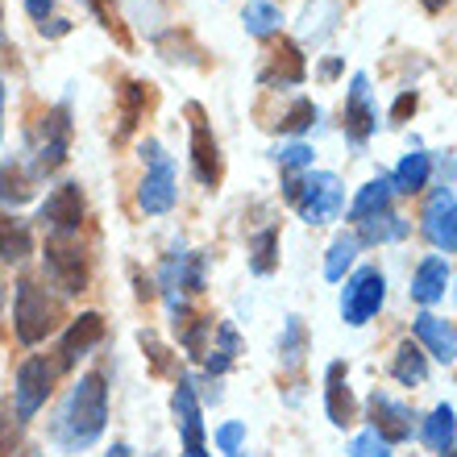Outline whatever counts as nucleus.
Masks as SVG:
<instances>
[{
  "instance_id": "f257e3e1",
  "label": "nucleus",
  "mask_w": 457,
  "mask_h": 457,
  "mask_svg": "<svg viewBox=\"0 0 457 457\" xmlns=\"http://www.w3.org/2000/svg\"><path fill=\"white\" fill-rule=\"evenodd\" d=\"M104 424H109V386H104V374L92 370L71 386L54 420V436L62 449H87L92 441H100Z\"/></svg>"
},
{
  "instance_id": "f03ea898",
  "label": "nucleus",
  "mask_w": 457,
  "mask_h": 457,
  "mask_svg": "<svg viewBox=\"0 0 457 457\" xmlns=\"http://www.w3.org/2000/svg\"><path fill=\"white\" fill-rule=\"evenodd\" d=\"M62 320V308L54 295H46V287H37L34 278H21L17 283V295H12V328H17V341L21 345H37L46 341Z\"/></svg>"
},
{
  "instance_id": "7ed1b4c3",
  "label": "nucleus",
  "mask_w": 457,
  "mask_h": 457,
  "mask_svg": "<svg viewBox=\"0 0 457 457\" xmlns=\"http://www.w3.org/2000/svg\"><path fill=\"white\" fill-rule=\"evenodd\" d=\"M142 158H145V179L137 187V208H142L145 217H162V212L175 208V195H179L175 167H170V158L158 137H145L142 142Z\"/></svg>"
},
{
  "instance_id": "20e7f679",
  "label": "nucleus",
  "mask_w": 457,
  "mask_h": 457,
  "mask_svg": "<svg viewBox=\"0 0 457 457\" xmlns=\"http://www.w3.org/2000/svg\"><path fill=\"white\" fill-rule=\"evenodd\" d=\"M183 112H187V150H192V170H195V179L217 192L220 179H225V158H220L217 133H212V125H208L204 104L187 100V104H183Z\"/></svg>"
},
{
  "instance_id": "39448f33",
  "label": "nucleus",
  "mask_w": 457,
  "mask_h": 457,
  "mask_svg": "<svg viewBox=\"0 0 457 457\" xmlns=\"http://www.w3.org/2000/svg\"><path fill=\"white\" fill-rule=\"evenodd\" d=\"M291 204L308 225H328L345 208V187L333 170H308V175H300V192Z\"/></svg>"
},
{
  "instance_id": "423d86ee",
  "label": "nucleus",
  "mask_w": 457,
  "mask_h": 457,
  "mask_svg": "<svg viewBox=\"0 0 457 457\" xmlns=\"http://www.w3.org/2000/svg\"><path fill=\"white\" fill-rule=\"evenodd\" d=\"M386 300V278L378 266H361L345 278V291H341V320L349 328L370 325V316H378Z\"/></svg>"
},
{
  "instance_id": "0eeeda50",
  "label": "nucleus",
  "mask_w": 457,
  "mask_h": 457,
  "mask_svg": "<svg viewBox=\"0 0 457 457\" xmlns=\"http://www.w3.org/2000/svg\"><path fill=\"white\" fill-rule=\"evenodd\" d=\"M54 374L59 366L46 358H25L21 370H17V386H12V411H17V420H34L37 411L46 408L50 391H54Z\"/></svg>"
},
{
  "instance_id": "6e6552de",
  "label": "nucleus",
  "mask_w": 457,
  "mask_h": 457,
  "mask_svg": "<svg viewBox=\"0 0 457 457\" xmlns=\"http://www.w3.org/2000/svg\"><path fill=\"white\" fill-rule=\"evenodd\" d=\"M42 266H46V278L62 295H79L87 291V258L79 245L62 237H50L46 241V253H42Z\"/></svg>"
},
{
  "instance_id": "1a4fd4ad",
  "label": "nucleus",
  "mask_w": 457,
  "mask_h": 457,
  "mask_svg": "<svg viewBox=\"0 0 457 457\" xmlns=\"http://www.w3.org/2000/svg\"><path fill=\"white\" fill-rule=\"evenodd\" d=\"M67 150H71V109H67V104H54V109L42 117V142H37L34 175H54V170L67 162Z\"/></svg>"
},
{
  "instance_id": "9d476101",
  "label": "nucleus",
  "mask_w": 457,
  "mask_h": 457,
  "mask_svg": "<svg viewBox=\"0 0 457 457\" xmlns=\"http://www.w3.org/2000/svg\"><path fill=\"white\" fill-rule=\"evenodd\" d=\"M37 220L50 228V237L67 241L71 233H79V225H84V192H79V183H59V187L46 195Z\"/></svg>"
},
{
  "instance_id": "9b49d317",
  "label": "nucleus",
  "mask_w": 457,
  "mask_h": 457,
  "mask_svg": "<svg viewBox=\"0 0 457 457\" xmlns=\"http://www.w3.org/2000/svg\"><path fill=\"white\" fill-rule=\"evenodd\" d=\"M308 79V62H303L300 42L291 37H278L275 46L266 50V62L258 71V84L262 87H300Z\"/></svg>"
},
{
  "instance_id": "f8f14e48",
  "label": "nucleus",
  "mask_w": 457,
  "mask_h": 457,
  "mask_svg": "<svg viewBox=\"0 0 457 457\" xmlns=\"http://www.w3.org/2000/svg\"><path fill=\"white\" fill-rule=\"evenodd\" d=\"M170 408H175V424H179V433H183V457H208L204 453V411H200V399H195V386L187 374H179Z\"/></svg>"
},
{
  "instance_id": "ddd939ff",
  "label": "nucleus",
  "mask_w": 457,
  "mask_h": 457,
  "mask_svg": "<svg viewBox=\"0 0 457 457\" xmlns=\"http://www.w3.org/2000/svg\"><path fill=\"white\" fill-rule=\"evenodd\" d=\"M345 137L353 145H361L366 137H370L374 129H378V112H374L370 104V75L358 71L353 79H349V96H345Z\"/></svg>"
},
{
  "instance_id": "4468645a",
  "label": "nucleus",
  "mask_w": 457,
  "mask_h": 457,
  "mask_svg": "<svg viewBox=\"0 0 457 457\" xmlns=\"http://www.w3.org/2000/svg\"><path fill=\"white\" fill-rule=\"evenodd\" d=\"M366 416H370V433L383 436L386 445H399V441L411 436V411L403 403H395L391 395H383V391H374L366 399Z\"/></svg>"
},
{
  "instance_id": "2eb2a0df",
  "label": "nucleus",
  "mask_w": 457,
  "mask_h": 457,
  "mask_svg": "<svg viewBox=\"0 0 457 457\" xmlns=\"http://www.w3.org/2000/svg\"><path fill=\"white\" fill-rule=\"evenodd\" d=\"M424 237L433 241L436 250H445V253L457 250V204H453V187H441V192L428 200V208H424Z\"/></svg>"
},
{
  "instance_id": "dca6fc26",
  "label": "nucleus",
  "mask_w": 457,
  "mask_h": 457,
  "mask_svg": "<svg viewBox=\"0 0 457 457\" xmlns=\"http://www.w3.org/2000/svg\"><path fill=\"white\" fill-rule=\"evenodd\" d=\"M104 341V316L100 312H79L71 320V328L62 333V345H59V370H71L75 361L84 358L92 345Z\"/></svg>"
},
{
  "instance_id": "f3484780",
  "label": "nucleus",
  "mask_w": 457,
  "mask_h": 457,
  "mask_svg": "<svg viewBox=\"0 0 457 457\" xmlns=\"http://www.w3.org/2000/svg\"><path fill=\"white\" fill-rule=\"evenodd\" d=\"M325 408H328V420L337 428H349L358 420V399L349 391V374H345V361H333L325 374Z\"/></svg>"
},
{
  "instance_id": "a211bd4d",
  "label": "nucleus",
  "mask_w": 457,
  "mask_h": 457,
  "mask_svg": "<svg viewBox=\"0 0 457 457\" xmlns=\"http://www.w3.org/2000/svg\"><path fill=\"white\" fill-rule=\"evenodd\" d=\"M145 104H150V84H142V79H120V87H117V133H112L117 145L142 125Z\"/></svg>"
},
{
  "instance_id": "6ab92c4d",
  "label": "nucleus",
  "mask_w": 457,
  "mask_h": 457,
  "mask_svg": "<svg viewBox=\"0 0 457 457\" xmlns=\"http://www.w3.org/2000/svg\"><path fill=\"white\" fill-rule=\"evenodd\" d=\"M411 328H416V345H424L436 361L453 366V358H457V337H453V325H449V320H441V316H433V312H420Z\"/></svg>"
},
{
  "instance_id": "aec40b11",
  "label": "nucleus",
  "mask_w": 457,
  "mask_h": 457,
  "mask_svg": "<svg viewBox=\"0 0 457 457\" xmlns=\"http://www.w3.org/2000/svg\"><path fill=\"white\" fill-rule=\"evenodd\" d=\"M449 278H453V270H449L445 258H424V262L416 266V278H411V300L424 303V308L436 300H445Z\"/></svg>"
},
{
  "instance_id": "412c9836",
  "label": "nucleus",
  "mask_w": 457,
  "mask_h": 457,
  "mask_svg": "<svg viewBox=\"0 0 457 457\" xmlns=\"http://www.w3.org/2000/svg\"><path fill=\"white\" fill-rule=\"evenodd\" d=\"M391 195H395V192H391V179H386V175L370 179L366 187H358V195H353V204H349V220H353V225H361V220L391 212Z\"/></svg>"
},
{
  "instance_id": "4be33fe9",
  "label": "nucleus",
  "mask_w": 457,
  "mask_h": 457,
  "mask_svg": "<svg viewBox=\"0 0 457 457\" xmlns=\"http://www.w3.org/2000/svg\"><path fill=\"white\" fill-rule=\"evenodd\" d=\"M34 200V170L21 167L17 158H9L0 167V204L4 208H21Z\"/></svg>"
},
{
  "instance_id": "5701e85b",
  "label": "nucleus",
  "mask_w": 457,
  "mask_h": 457,
  "mask_svg": "<svg viewBox=\"0 0 457 457\" xmlns=\"http://www.w3.org/2000/svg\"><path fill=\"white\" fill-rule=\"evenodd\" d=\"M428 170H433V158L416 150V154H403V162L395 167V175H386L391 179V192L399 195H416L428 187Z\"/></svg>"
},
{
  "instance_id": "b1692460",
  "label": "nucleus",
  "mask_w": 457,
  "mask_h": 457,
  "mask_svg": "<svg viewBox=\"0 0 457 457\" xmlns=\"http://www.w3.org/2000/svg\"><path fill=\"white\" fill-rule=\"evenodd\" d=\"M391 374H395V383L403 386H420L428 378V353H424L416 341H399L395 358H391Z\"/></svg>"
},
{
  "instance_id": "393cba45",
  "label": "nucleus",
  "mask_w": 457,
  "mask_h": 457,
  "mask_svg": "<svg viewBox=\"0 0 457 457\" xmlns=\"http://www.w3.org/2000/svg\"><path fill=\"white\" fill-rule=\"evenodd\" d=\"M29 253H34V233H29V225L0 212V258H4V262H25Z\"/></svg>"
},
{
  "instance_id": "a878e982",
  "label": "nucleus",
  "mask_w": 457,
  "mask_h": 457,
  "mask_svg": "<svg viewBox=\"0 0 457 457\" xmlns=\"http://www.w3.org/2000/svg\"><path fill=\"white\" fill-rule=\"evenodd\" d=\"M170 316H175V333H179L187 358H204V337L212 333V320H208V316H192L183 303Z\"/></svg>"
},
{
  "instance_id": "bb28decb",
  "label": "nucleus",
  "mask_w": 457,
  "mask_h": 457,
  "mask_svg": "<svg viewBox=\"0 0 457 457\" xmlns=\"http://www.w3.org/2000/svg\"><path fill=\"white\" fill-rule=\"evenodd\" d=\"M241 25H245L250 37H275L278 25H283V12H278V4H270V0H250L245 12H241Z\"/></svg>"
},
{
  "instance_id": "cd10ccee",
  "label": "nucleus",
  "mask_w": 457,
  "mask_h": 457,
  "mask_svg": "<svg viewBox=\"0 0 457 457\" xmlns=\"http://www.w3.org/2000/svg\"><path fill=\"white\" fill-rule=\"evenodd\" d=\"M208 353V378H212V374H225L228 366H233V361H237V353H241V337H237V328L228 325V320H220L217 325V349H204Z\"/></svg>"
},
{
  "instance_id": "c85d7f7f",
  "label": "nucleus",
  "mask_w": 457,
  "mask_h": 457,
  "mask_svg": "<svg viewBox=\"0 0 457 457\" xmlns=\"http://www.w3.org/2000/svg\"><path fill=\"white\" fill-rule=\"evenodd\" d=\"M361 233H358V245H383V241H399L408 233V220H399L395 212H383V217H370L361 220Z\"/></svg>"
},
{
  "instance_id": "c756f323",
  "label": "nucleus",
  "mask_w": 457,
  "mask_h": 457,
  "mask_svg": "<svg viewBox=\"0 0 457 457\" xmlns=\"http://www.w3.org/2000/svg\"><path fill=\"white\" fill-rule=\"evenodd\" d=\"M278 266V228H262L250 237V270L253 275H270Z\"/></svg>"
},
{
  "instance_id": "7c9ffc66",
  "label": "nucleus",
  "mask_w": 457,
  "mask_h": 457,
  "mask_svg": "<svg viewBox=\"0 0 457 457\" xmlns=\"http://www.w3.org/2000/svg\"><path fill=\"white\" fill-rule=\"evenodd\" d=\"M358 237L353 233H345V237H337L333 245H328V258H325V278L328 283H341L345 278V270L353 266V258H358Z\"/></svg>"
},
{
  "instance_id": "2f4dec72",
  "label": "nucleus",
  "mask_w": 457,
  "mask_h": 457,
  "mask_svg": "<svg viewBox=\"0 0 457 457\" xmlns=\"http://www.w3.org/2000/svg\"><path fill=\"white\" fill-rule=\"evenodd\" d=\"M303 349H308V328H303L300 316H287V325H283V337H278V358H283V366H300Z\"/></svg>"
},
{
  "instance_id": "473e14b6",
  "label": "nucleus",
  "mask_w": 457,
  "mask_h": 457,
  "mask_svg": "<svg viewBox=\"0 0 457 457\" xmlns=\"http://www.w3.org/2000/svg\"><path fill=\"white\" fill-rule=\"evenodd\" d=\"M424 436H428V445H433L436 453H449V449H453V403L433 408V416L424 424Z\"/></svg>"
},
{
  "instance_id": "72a5a7b5",
  "label": "nucleus",
  "mask_w": 457,
  "mask_h": 457,
  "mask_svg": "<svg viewBox=\"0 0 457 457\" xmlns=\"http://www.w3.org/2000/svg\"><path fill=\"white\" fill-rule=\"evenodd\" d=\"M87 9H92V17H96L104 29H109L112 37H117V46L120 50H133V37L129 29H125V21H120V12H117V0H84Z\"/></svg>"
},
{
  "instance_id": "f704fd0d",
  "label": "nucleus",
  "mask_w": 457,
  "mask_h": 457,
  "mask_svg": "<svg viewBox=\"0 0 457 457\" xmlns=\"http://www.w3.org/2000/svg\"><path fill=\"white\" fill-rule=\"evenodd\" d=\"M316 117H320V109H316L308 96H300L287 112H283V120H278V133H308L316 125Z\"/></svg>"
},
{
  "instance_id": "c9c22d12",
  "label": "nucleus",
  "mask_w": 457,
  "mask_h": 457,
  "mask_svg": "<svg viewBox=\"0 0 457 457\" xmlns=\"http://www.w3.org/2000/svg\"><path fill=\"white\" fill-rule=\"evenodd\" d=\"M0 457H21V420L9 403H0Z\"/></svg>"
},
{
  "instance_id": "e433bc0d",
  "label": "nucleus",
  "mask_w": 457,
  "mask_h": 457,
  "mask_svg": "<svg viewBox=\"0 0 457 457\" xmlns=\"http://www.w3.org/2000/svg\"><path fill=\"white\" fill-rule=\"evenodd\" d=\"M275 162L283 167V175H295V170L312 167V145H303V142L283 145V150H275Z\"/></svg>"
},
{
  "instance_id": "4c0bfd02",
  "label": "nucleus",
  "mask_w": 457,
  "mask_h": 457,
  "mask_svg": "<svg viewBox=\"0 0 457 457\" xmlns=\"http://www.w3.org/2000/svg\"><path fill=\"white\" fill-rule=\"evenodd\" d=\"M137 345L145 349V358H150L154 374H170V370H175V361H170V349L162 345V341H158L154 333H145V328H142V333H137Z\"/></svg>"
},
{
  "instance_id": "58836bf2",
  "label": "nucleus",
  "mask_w": 457,
  "mask_h": 457,
  "mask_svg": "<svg viewBox=\"0 0 457 457\" xmlns=\"http://www.w3.org/2000/svg\"><path fill=\"white\" fill-rule=\"evenodd\" d=\"M349 457H391V445H386L383 436L361 433V436H353V445H349Z\"/></svg>"
},
{
  "instance_id": "ea45409f",
  "label": "nucleus",
  "mask_w": 457,
  "mask_h": 457,
  "mask_svg": "<svg viewBox=\"0 0 457 457\" xmlns=\"http://www.w3.org/2000/svg\"><path fill=\"white\" fill-rule=\"evenodd\" d=\"M241 441H245V424H220V428H217V445L225 449L228 457H237Z\"/></svg>"
},
{
  "instance_id": "a19ab883",
  "label": "nucleus",
  "mask_w": 457,
  "mask_h": 457,
  "mask_svg": "<svg viewBox=\"0 0 457 457\" xmlns=\"http://www.w3.org/2000/svg\"><path fill=\"white\" fill-rule=\"evenodd\" d=\"M416 104H420V96H416V87H408V92H399V100L391 104V120L395 125H403V120L416 112Z\"/></svg>"
},
{
  "instance_id": "79ce46f5",
  "label": "nucleus",
  "mask_w": 457,
  "mask_h": 457,
  "mask_svg": "<svg viewBox=\"0 0 457 457\" xmlns=\"http://www.w3.org/2000/svg\"><path fill=\"white\" fill-rule=\"evenodd\" d=\"M50 9H54V0H25V12H29V17H34L37 25H42V21L50 17Z\"/></svg>"
},
{
  "instance_id": "37998d69",
  "label": "nucleus",
  "mask_w": 457,
  "mask_h": 457,
  "mask_svg": "<svg viewBox=\"0 0 457 457\" xmlns=\"http://www.w3.org/2000/svg\"><path fill=\"white\" fill-rule=\"evenodd\" d=\"M46 37H62V34H71V21H42L37 25Z\"/></svg>"
},
{
  "instance_id": "c03bdc74",
  "label": "nucleus",
  "mask_w": 457,
  "mask_h": 457,
  "mask_svg": "<svg viewBox=\"0 0 457 457\" xmlns=\"http://www.w3.org/2000/svg\"><path fill=\"white\" fill-rule=\"evenodd\" d=\"M320 75H325V79H337V75H341V59H328L325 67H320Z\"/></svg>"
},
{
  "instance_id": "a18cd8bd",
  "label": "nucleus",
  "mask_w": 457,
  "mask_h": 457,
  "mask_svg": "<svg viewBox=\"0 0 457 457\" xmlns=\"http://www.w3.org/2000/svg\"><path fill=\"white\" fill-rule=\"evenodd\" d=\"M104 457H133V449L125 445V441H117V445H112V449H109V453H104Z\"/></svg>"
},
{
  "instance_id": "49530a36",
  "label": "nucleus",
  "mask_w": 457,
  "mask_h": 457,
  "mask_svg": "<svg viewBox=\"0 0 457 457\" xmlns=\"http://www.w3.org/2000/svg\"><path fill=\"white\" fill-rule=\"evenodd\" d=\"M420 4H424V12H445L449 0H420Z\"/></svg>"
},
{
  "instance_id": "de8ad7c7",
  "label": "nucleus",
  "mask_w": 457,
  "mask_h": 457,
  "mask_svg": "<svg viewBox=\"0 0 457 457\" xmlns=\"http://www.w3.org/2000/svg\"><path fill=\"white\" fill-rule=\"evenodd\" d=\"M0 120H4V79H0ZM0 137H4V125H0Z\"/></svg>"
},
{
  "instance_id": "09e8293b",
  "label": "nucleus",
  "mask_w": 457,
  "mask_h": 457,
  "mask_svg": "<svg viewBox=\"0 0 457 457\" xmlns=\"http://www.w3.org/2000/svg\"><path fill=\"white\" fill-rule=\"evenodd\" d=\"M441 457H453V449H449V453H441Z\"/></svg>"
},
{
  "instance_id": "8fccbe9b",
  "label": "nucleus",
  "mask_w": 457,
  "mask_h": 457,
  "mask_svg": "<svg viewBox=\"0 0 457 457\" xmlns=\"http://www.w3.org/2000/svg\"><path fill=\"white\" fill-rule=\"evenodd\" d=\"M154 457H162V453H154Z\"/></svg>"
}]
</instances>
